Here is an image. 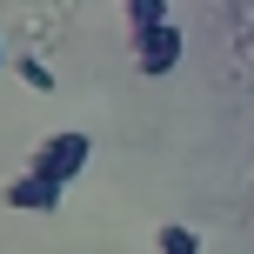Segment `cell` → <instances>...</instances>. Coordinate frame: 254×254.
<instances>
[{
  "mask_svg": "<svg viewBox=\"0 0 254 254\" xmlns=\"http://www.w3.org/2000/svg\"><path fill=\"white\" fill-rule=\"evenodd\" d=\"M121 7H127V27H134V34L154 27V20H167V0H121Z\"/></svg>",
  "mask_w": 254,
  "mask_h": 254,
  "instance_id": "obj_6",
  "label": "cell"
},
{
  "mask_svg": "<svg viewBox=\"0 0 254 254\" xmlns=\"http://www.w3.org/2000/svg\"><path fill=\"white\" fill-rule=\"evenodd\" d=\"M0 54H7V47H0Z\"/></svg>",
  "mask_w": 254,
  "mask_h": 254,
  "instance_id": "obj_7",
  "label": "cell"
},
{
  "mask_svg": "<svg viewBox=\"0 0 254 254\" xmlns=\"http://www.w3.org/2000/svg\"><path fill=\"white\" fill-rule=\"evenodd\" d=\"M61 194H67V188H61L54 174H40V167H27V174L7 181V207H20V214H54Z\"/></svg>",
  "mask_w": 254,
  "mask_h": 254,
  "instance_id": "obj_3",
  "label": "cell"
},
{
  "mask_svg": "<svg viewBox=\"0 0 254 254\" xmlns=\"http://www.w3.org/2000/svg\"><path fill=\"white\" fill-rule=\"evenodd\" d=\"M174 61H181L174 20H154V27H140V34H134V67H140V74H167Z\"/></svg>",
  "mask_w": 254,
  "mask_h": 254,
  "instance_id": "obj_2",
  "label": "cell"
},
{
  "mask_svg": "<svg viewBox=\"0 0 254 254\" xmlns=\"http://www.w3.org/2000/svg\"><path fill=\"white\" fill-rule=\"evenodd\" d=\"M87 154H94V140L80 134V127H61V134H47V140L34 147V167H40V174H54V181L67 188V181L87 167Z\"/></svg>",
  "mask_w": 254,
  "mask_h": 254,
  "instance_id": "obj_1",
  "label": "cell"
},
{
  "mask_svg": "<svg viewBox=\"0 0 254 254\" xmlns=\"http://www.w3.org/2000/svg\"><path fill=\"white\" fill-rule=\"evenodd\" d=\"M13 74H20L34 94H54V87H61V80H54V67L40 61V54H20V61H13Z\"/></svg>",
  "mask_w": 254,
  "mask_h": 254,
  "instance_id": "obj_4",
  "label": "cell"
},
{
  "mask_svg": "<svg viewBox=\"0 0 254 254\" xmlns=\"http://www.w3.org/2000/svg\"><path fill=\"white\" fill-rule=\"evenodd\" d=\"M154 248H161V254H201V234L181 228V221H167V228L154 234Z\"/></svg>",
  "mask_w": 254,
  "mask_h": 254,
  "instance_id": "obj_5",
  "label": "cell"
}]
</instances>
